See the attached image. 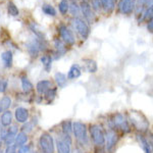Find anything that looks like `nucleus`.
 Instances as JSON below:
<instances>
[{"mask_svg":"<svg viewBox=\"0 0 153 153\" xmlns=\"http://www.w3.org/2000/svg\"><path fill=\"white\" fill-rule=\"evenodd\" d=\"M106 13H111L115 8V0H97Z\"/></svg>","mask_w":153,"mask_h":153,"instance_id":"18","label":"nucleus"},{"mask_svg":"<svg viewBox=\"0 0 153 153\" xmlns=\"http://www.w3.org/2000/svg\"><path fill=\"white\" fill-rule=\"evenodd\" d=\"M108 126H109V129L112 130H120L123 133H130L132 129H131V125L128 120V118L125 117L123 113H114L111 117H109V120H107Z\"/></svg>","mask_w":153,"mask_h":153,"instance_id":"1","label":"nucleus"},{"mask_svg":"<svg viewBox=\"0 0 153 153\" xmlns=\"http://www.w3.org/2000/svg\"><path fill=\"white\" fill-rule=\"evenodd\" d=\"M89 137L90 140L93 142V144L95 145L97 148H102L104 147L105 144V133L104 130L102 129L100 125L98 124H92L90 125L88 129Z\"/></svg>","mask_w":153,"mask_h":153,"instance_id":"3","label":"nucleus"},{"mask_svg":"<svg viewBox=\"0 0 153 153\" xmlns=\"http://www.w3.org/2000/svg\"><path fill=\"white\" fill-rule=\"evenodd\" d=\"M84 62H85L86 70L89 73H96L97 71L98 66L95 60H93V59H84Z\"/></svg>","mask_w":153,"mask_h":153,"instance_id":"28","label":"nucleus"},{"mask_svg":"<svg viewBox=\"0 0 153 153\" xmlns=\"http://www.w3.org/2000/svg\"><path fill=\"white\" fill-rule=\"evenodd\" d=\"M54 47H55V52L59 54L60 56H62L66 52V50H68L66 45L60 39H55L54 40Z\"/></svg>","mask_w":153,"mask_h":153,"instance_id":"23","label":"nucleus"},{"mask_svg":"<svg viewBox=\"0 0 153 153\" xmlns=\"http://www.w3.org/2000/svg\"><path fill=\"white\" fill-rule=\"evenodd\" d=\"M53 87V83L49 80H41L37 83L36 85V91L38 94L40 95H44L46 92Z\"/></svg>","mask_w":153,"mask_h":153,"instance_id":"14","label":"nucleus"},{"mask_svg":"<svg viewBox=\"0 0 153 153\" xmlns=\"http://www.w3.org/2000/svg\"><path fill=\"white\" fill-rule=\"evenodd\" d=\"M34 128H35V123L28 120L27 123L23 124V127H22V132L26 133V134H29V133H31L32 131L34 130Z\"/></svg>","mask_w":153,"mask_h":153,"instance_id":"34","label":"nucleus"},{"mask_svg":"<svg viewBox=\"0 0 153 153\" xmlns=\"http://www.w3.org/2000/svg\"></svg>","mask_w":153,"mask_h":153,"instance_id":"46","label":"nucleus"},{"mask_svg":"<svg viewBox=\"0 0 153 153\" xmlns=\"http://www.w3.org/2000/svg\"><path fill=\"white\" fill-rule=\"evenodd\" d=\"M16 153H31V146L30 145H23V146L18 148Z\"/></svg>","mask_w":153,"mask_h":153,"instance_id":"37","label":"nucleus"},{"mask_svg":"<svg viewBox=\"0 0 153 153\" xmlns=\"http://www.w3.org/2000/svg\"><path fill=\"white\" fill-rule=\"evenodd\" d=\"M16 150H18V147H16L14 144L7 145L3 153H16Z\"/></svg>","mask_w":153,"mask_h":153,"instance_id":"38","label":"nucleus"},{"mask_svg":"<svg viewBox=\"0 0 153 153\" xmlns=\"http://www.w3.org/2000/svg\"><path fill=\"white\" fill-rule=\"evenodd\" d=\"M73 26L76 29V31L78 32V34L80 35L84 40L89 37L90 34V27L88 26V24L81 18H75L73 19Z\"/></svg>","mask_w":153,"mask_h":153,"instance_id":"9","label":"nucleus"},{"mask_svg":"<svg viewBox=\"0 0 153 153\" xmlns=\"http://www.w3.org/2000/svg\"><path fill=\"white\" fill-rule=\"evenodd\" d=\"M73 134L75 136L76 142L82 147H88L90 145V137L86 124L82 122L73 123Z\"/></svg>","mask_w":153,"mask_h":153,"instance_id":"2","label":"nucleus"},{"mask_svg":"<svg viewBox=\"0 0 153 153\" xmlns=\"http://www.w3.org/2000/svg\"><path fill=\"white\" fill-rule=\"evenodd\" d=\"M83 1H84V2H88L89 0H83Z\"/></svg>","mask_w":153,"mask_h":153,"instance_id":"42","label":"nucleus"},{"mask_svg":"<svg viewBox=\"0 0 153 153\" xmlns=\"http://www.w3.org/2000/svg\"><path fill=\"white\" fill-rule=\"evenodd\" d=\"M29 140V137H28V134L24 132H19L18 134L16 135V138H14V145L16 147H21L23 145H26L27 142Z\"/></svg>","mask_w":153,"mask_h":153,"instance_id":"21","label":"nucleus"},{"mask_svg":"<svg viewBox=\"0 0 153 153\" xmlns=\"http://www.w3.org/2000/svg\"><path fill=\"white\" fill-rule=\"evenodd\" d=\"M26 48L31 57H37L41 51L47 50V43H46L45 39H40L35 37L26 44Z\"/></svg>","mask_w":153,"mask_h":153,"instance_id":"4","label":"nucleus"},{"mask_svg":"<svg viewBox=\"0 0 153 153\" xmlns=\"http://www.w3.org/2000/svg\"><path fill=\"white\" fill-rule=\"evenodd\" d=\"M137 139L139 141L140 145H141L143 151L145 153H152V145H151V142H149L146 138L144 137L143 135L141 134H138L137 135Z\"/></svg>","mask_w":153,"mask_h":153,"instance_id":"16","label":"nucleus"},{"mask_svg":"<svg viewBox=\"0 0 153 153\" xmlns=\"http://www.w3.org/2000/svg\"><path fill=\"white\" fill-rule=\"evenodd\" d=\"M136 0H120L118 10L123 14H131L135 10Z\"/></svg>","mask_w":153,"mask_h":153,"instance_id":"12","label":"nucleus"},{"mask_svg":"<svg viewBox=\"0 0 153 153\" xmlns=\"http://www.w3.org/2000/svg\"><path fill=\"white\" fill-rule=\"evenodd\" d=\"M75 153H83V151H80V150H76Z\"/></svg>","mask_w":153,"mask_h":153,"instance_id":"41","label":"nucleus"},{"mask_svg":"<svg viewBox=\"0 0 153 153\" xmlns=\"http://www.w3.org/2000/svg\"><path fill=\"white\" fill-rule=\"evenodd\" d=\"M147 30L150 32V33H152V32H153V22H152V19H150V21H148V24H147Z\"/></svg>","mask_w":153,"mask_h":153,"instance_id":"39","label":"nucleus"},{"mask_svg":"<svg viewBox=\"0 0 153 153\" xmlns=\"http://www.w3.org/2000/svg\"><path fill=\"white\" fill-rule=\"evenodd\" d=\"M68 5H70V3H68V0H61L60 2H59L58 4V9L59 11H60L61 14H66V12L68 11Z\"/></svg>","mask_w":153,"mask_h":153,"instance_id":"33","label":"nucleus"},{"mask_svg":"<svg viewBox=\"0 0 153 153\" xmlns=\"http://www.w3.org/2000/svg\"><path fill=\"white\" fill-rule=\"evenodd\" d=\"M54 81L59 88H65L66 83H68V78L63 73H56L54 75Z\"/></svg>","mask_w":153,"mask_h":153,"instance_id":"22","label":"nucleus"},{"mask_svg":"<svg viewBox=\"0 0 153 153\" xmlns=\"http://www.w3.org/2000/svg\"><path fill=\"white\" fill-rule=\"evenodd\" d=\"M54 144H55L57 153H73L71 151L73 140H71V135H65L60 133L55 139Z\"/></svg>","mask_w":153,"mask_h":153,"instance_id":"5","label":"nucleus"},{"mask_svg":"<svg viewBox=\"0 0 153 153\" xmlns=\"http://www.w3.org/2000/svg\"><path fill=\"white\" fill-rule=\"evenodd\" d=\"M29 28L30 30H31L32 32H33L34 34H35V36L37 37V38H40V39H45L44 38V35H43V33L39 30V26L37 25L36 23H31L29 25Z\"/></svg>","mask_w":153,"mask_h":153,"instance_id":"30","label":"nucleus"},{"mask_svg":"<svg viewBox=\"0 0 153 153\" xmlns=\"http://www.w3.org/2000/svg\"><path fill=\"white\" fill-rule=\"evenodd\" d=\"M21 84H22V89L26 94H29L34 90V85L32 84L31 81L28 79V76H21Z\"/></svg>","mask_w":153,"mask_h":153,"instance_id":"20","label":"nucleus"},{"mask_svg":"<svg viewBox=\"0 0 153 153\" xmlns=\"http://www.w3.org/2000/svg\"><path fill=\"white\" fill-rule=\"evenodd\" d=\"M8 88V81L6 79L0 81V93H5Z\"/></svg>","mask_w":153,"mask_h":153,"instance_id":"36","label":"nucleus"},{"mask_svg":"<svg viewBox=\"0 0 153 153\" xmlns=\"http://www.w3.org/2000/svg\"><path fill=\"white\" fill-rule=\"evenodd\" d=\"M71 1H76V0H71Z\"/></svg>","mask_w":153,"mask_h":153,"instance_id":"44","label":"nucleus"},{"mask_svg":"<svg viewBox=\"0 0 153 153\" xmlns=\"http://www.w3.org/2000/svg\"><path fill=\"white\" fill-rule=\"evenodd\" d=\"M105 133V149L107 153H113V151L117 148V144L118 141V134L115 130L109 129L104 131Z\"/></svg>","mask_w":153,"mask_h":153,"instance_id":"8","label":"nucleus"},{"mask_svg":"<svg viewBox=\"0 0 153 153\" xmlns=\"http://www.w3.org/2000/svg\"><path fill=\"white\" fill-rule=\"evenodd\" d=\"M58 33L61 38V41L65 44V45H74L76 42V38L74 36L73 32L71 31L65 25H60L58 27Z\"/></svg>","mask_w":153,"mask_h":153,"instance_id":"10","label":"nucleus"},{"mask_svg":"<svg viewBox=\"0 0 153 153\" xmlns=\"http://www.w3.org/2000/svg\"><path fill=\"white\" fill-rule=\"evenodd\" d=\"M128 120H129L130 125L134 126L136 129L140 131V132H145L149 128V123L147 122V120L138 112H131Z\"/></svg>","mask_w":153,"mask_h":153,"instance_id":"7","label":"nucleus"},{"mask_svg":"<svg viewBox=\"0 0 153 153\" xmlns=\"http://www.w3.org/2000/svg\"><path fill=\"white\" fill-rule=\"evenodd\" d=\"M12 100L9 96H3L0 99V109L2 110V112L5 111V110H8L9 107L11 106Z\"/></svg>","mask_w":153,"mask_h":153,"instance_id":"27","label":"nucleus"},{"mask_svg":"<svg viewBox=\"0 0 153 153\" xmlns=\"http://www.w3.org/2000/svg\"><path fill=\"white\" fill-rule=\"evenodd\" d=\"M30 117V112L29 109H27L26 107H23V106H19V107H16V110H14V118H16V123L19 124H25L29 120Z\"/></svg>","mask_w":153,"mask_h":153,"instance_id":"13","label":"nucleus"},{"mask_svg":"<svg viewBox=\"0 0 153 153\" xmlns=\"http://www.w3.org/2000/svg\"><path fill=\"white\" fill-rule=\"evenodd\" d=\"M56 94H57V88L52 87L51 89H49L43 96H44V99H45L46 102H47L48 104H50V103L53 102V100L55 99Z\"/></svg>","mask_w":153,"mask_h":153,"instance_id":"25","label":"nucleus"},{"mask_svg":"<svg viewBox=\"0 0 153 153\" xmlns=\"http://www.w3.org/2000/svg\"><path fill=\"white\" fill-rule=\"evenodd\" d=\"M2 144H3V142H2V140L0 139V149H1V147H2Z\"/></svg>","mask_w":153,"mask_h":153,"instance_id":"40","label":"nucleus"},{"mask_svg":"<svg viewBox=\"0 0 153 153\" xmlns=\"http://www.w3.org/2000/svg\"><path fill=\"white\" fill-rule=\"evenodd\" d=\"M42 10H43V12L46 14V16H56L55 8H54L51 4H43V6H42Z\"/></svg>","mask_w":153,"mask_h":153,"instance_id":"31","label":"nucleus"},{"mask_svg":"<svg viewBox=\"0 0 153 153\" xmlns=\"http://www.w3.org/2000/svg\"><path fill=\"white\" fill-rule=\"evenodd\" d=\"M143 18H142V21H150V19H152V16H153V7H148L146 8V10H145L144 13L142 14Z\"/></svg>","mask_w":153,"mask_h":153,"instance_id":"35","label":"nucleus"},{"mask_svg":"<svg viewBox=\"0 0 153 153\" xmlns=\"http://www.w3.org/2000/svg\"><path fill=\"white\" fill-rule=\"evenodd\" d=\"M81 75H82V70H81V66L75 63V65H73L71 66V68H70V71H68L66 78H68V80H75V79L80 78Z\"/></svg>","mask_w":153,"mask_h":153,"instance_id":"17","label":"nucleus"},{"mask_svg":"<svg viewBox=\"0 0 153 153\" xmlns=\"http://www.w3.org/2000/svg\"><path fill=\"white\" fill-rule=\"evenodd\" d=\"M61 133L65 135L73 134V122L71 120H66L61 123Z\"/></svg>","mask_w":153,"mask_h":153,"instance_id":"24","label":"nucleus"},{"mask_svg":"<svg viewBox=\"0 0 153 153\" xmlns=\"http://www.w3.org/2000/svg\"><path fill=\"white\" fill-rule=\"evenodd\" d=\"M0 128H1V124H0ZM0 130H1V129H0Z\"/></svg>","mask_w":153,"mask_h":153,"instance_id":"45","label":"nucleus"},{"mask_svg":"<svg viewBox=\"0 0 153 153\" xmlns=\"http://www.w3.org/2000/svg\"><path fill=\"white\" fill-rule=\"evenodd\" d=\"M12 118H13V114L10 110H5L2 112L1 117H0V124L2 127L7 128L12 124Z\"/></svg>","mask_w":153,"mask_h":153,"instance_id":"15","label":"nucleus"},{"mask_svg":"<svg viewBox=\"0 0 153 153\" xmlns=\"http://www.w3.org/2000/svg\"><path fill=\"white\" fill-rule=\"evenodd\" d=\"M41 62L42 65H44V68L46 70V71H51V68H52V57H51V55H47V54H45V55H42L41 56Z\"/></svg>","mask_w":153,"mask_h":153,"instance_id":"26","label":"nucleus"},{"mask_svg":"<svg viewBox=\"0 0 153 153\" xmlns=\"http://www.w3.org/2000/svg\"><path fill=\"white\" fill-rule=\"evenodd\" d=\"M39 147L42 153H54L55 151V144L52 135L47 132L42 133L39 138Z\"/></svg>","mask_w":153,"mask_h":153,"instance_id":"6","label":"nucleus"},{"mask_svg":"<svg viewBox=\"0 0 153 153\" xmlns=\"http://www.w3.org/2000/svg\"><path fill=\"white\" fill-rule=\"evenodd\" d=\"M7 12L11 16H18L19 14V8L12 1H8V3H7Z\"/></svg>","mask_w":153,"mask_h":153,"instance_id":"29","label":"nucleus"},{"mask_svg":"<svg viewBox=\"0 0 153 153\" xmlns=\"http://www.w3.org/2000/svg\"><path fill=\"white\" fill-rule=\"evenodd\" d=\"M0 57H1V60L5 68H11L12 61H13V54H12L10 50H6V51H4V52H2Z\"/></svg>","mask_w":153,"mask_h":153,"instance_id":"19","label":"nucleus"},{"mask_svg":"<svg viewBox=\"0 0 153 153\" xmlns=\"http://www.w3.org/2000/svg\"><path fill=\"white\" fill-rule=\"evenodd\" d=\"M68 10H70L71 14L74 16H76V18H78L79 13H80V6L78 5V3H76V1H71V3L68 5Z\"/></svg>","mask_w":153,"mask_h":153,"instance_id":"32","label":"nucleus"},{"mask_svg":"<svg viewBox=\"0 0 153 153\" xmlns=\"http://www.w3.org/2000/svg\"><path fill=\"white\" fill-rule=\"evenodd\" d=\"M1 112H2V110H1V109H0V113H1Z\"/></svg>","mask_w":153,"mask_h":153,"instance_id":"43","label":"nucleus"},{"mask_svg":"<svg viewBox=\"0 0 153 153\" xmlns=\"http://www.w3.org/2000/svg\"><path fill=\"white\" fill-rule=\"evenodd\" d=\"M80 10L82 11L84 19H85L89 24L94 23L95 16H94V12L92 10V7H91V5L89 4V2H84V1L81 2Z\"/></svg>","mask_w":153,"mask_h":153,"instance_id":"11","label":"nucleus"}]
</instances>
